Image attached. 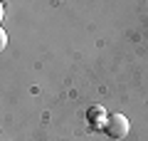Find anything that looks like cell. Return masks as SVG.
<instances>
[{"instance_id": "1", "label": "cell", "mask_w": 148, "mask_h": 141, "mask_svg": "<svg viewBox=\"0 0 148 141\" xmlns=\"http://www.w3.org/2000/svg\"><path fill=\"white\" fill-rule=\"evenodd\" d=\"M104 131L111 136V139H121V136L128 134V119L123 114H111L109 121H106Z\"/></svg>"}, {"instance_id": "2", "label": "cell", "mask_w": 148, "mask_h": 141, "mask_svg": "<svg viewBox=\"0 0 148 141\" xmlns=\"http://www.w3.org/2000/svg\"><path fill=\"white\" fill-rule=\"evenodd\" d=\"M99 116H104V119H106V111L101 109V106H91V109H89V121L94 126H101V129H104V124L99 121Z\"/></svg>"}]
</instances>
